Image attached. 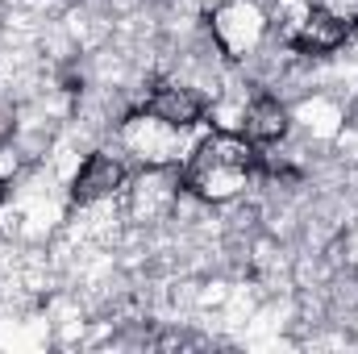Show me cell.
Returning a JSON list of instances; mask_svg holds the SVG:
<instances>
[{
    "label": "cell",
    "instance_id": "1",
    "mask_svg": "<svg viewBox=\"0 0 358 354\" xmlns=\"http://www.w3.org/2000/svg\"><path fill=\"white\" fill-rule=\"evenodd\" d=\"M259 171V150L242 134H208L204 142L192 146L187 163L179 167V183L187 196L204 204H225L250 187Z\"/></svg>",
    "mask_w": 358,
    "mask_h": 354
},
{
    "label": "cell",
    "instance_id": "5",
    "mask_svg": "<svg viewBox=\"0 0 358 354\" xmlns=\"http://www.w3.org/2000/svg\"><path fill=\"white\" fill-rule=\"evenodd\" d=\"M125 183H129L125 163L113 159V155H104V150H96V155H88L80 163V171L71 179V200L76 204H100V200L125 192Z\"/></svg>",
    "mask_w": 358,
    "mask_h": 354
},
{
    "label": "cell",
    "instance_id": "9",
    "mask_svg": "<svg viewBox=\"0 0 358 354\" xmlns=\"http://www.w3.org/2000/svg\"><path fill=\"white\" fill-rule=\"evenodd\" d=\"M0 196H4V183H0Z\"/></svg>",
    "mask_w": 358,
    "mask_h": 354
},
{
    "label": "cell",
    "instance_id": "8",
    "mask_svg": "<svg viewBox=\"0 0 358 354\" xmlns=\"http://www.w3.org/2000/svg\"><path fill=\"white\" fill-rule=\"evenodd\" d=\"M13 129H17V113L0 100V146H8V138H13Z\"/></svg>",
    "mask_w": 358,
    "mask_h": 354
},
{
    "label": "cell",
    "instance_id": "7",
    "mask_svg": "<svg viewBox=\"0 0 358 354\" xmlns=\"http://www.w3.org/2000/svg\"><path fill=\"white\" fill-rule=\"evenodd\" d=\"M283 134H287V108L275 96H255L242 117V138H250L255 146H271Z\"/></svg>",
    "mask_w": 358,
    "mask_h": 354
},
{
    "label": "cell",
    "instance_id": "6",
    "mask_svg": "<svg viewBox=\"0 0 358 354\" xmlns=\"http://www.w3.org/2000/svg\"><path fill=\"white\" fill-rule=\"evenodd\" d=\"M142 113H150V117H159V121H167L176 129H192L208 113V100L196 88H187V84H155L146 92Z\"/></svg>",
    "mask_w": 358,
    "mask_h": 354
},
{
    "label": "cell",
    "instance_id": "2",
    "mask_svg": "<svg viewBox=\"0 0 358 354\" xmlns=\"http://www.w3.org/2000/svg\"><path fill=\"white\" fill-rule=\"evenodd\" d=\"M208 34L225 59H250L267 38V13L255 0H221L208 17Z\"/></svg>",
    "mask_w": 358,
    "mask_h": 354
},
{
    "label": "cell",
    "instance_id": "4",
    "mask_svg": "<svg viewBox=\"0 0 358 354\" xmlns=\"http://www.w3.org/2000/svg\"><path fill=\"white\" fill-rule=\"evenodd\" d=\"M350 29H355L350 21H342L338 13L313 4L300 21L287 25V46L300 50V55H329V50H338L350 38Z\"/></svg>",
    "mask_w": 358,
    "mask_h": 354
},
{
    "label": "cell",
    "instance_id": "3",
    "mask_svg": "<svg viewBox=\"0 0 358 354\" xmlns=\"http://www.w3.org/2000/svg\"><path fill=\"white\" fill-rule=\"evenodd\" d=\"M179 192L183 183L176 163H146V171H138L125 183V213L138 225H159L176 213Z\"/></svg>",
    "mask_w": 358,
    "mask_h": 354
}]
</instances>
